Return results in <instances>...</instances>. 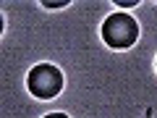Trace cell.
<instances>
[{"mask_svg":"<svg viewBox=\"0 0 157 118\" xmlns=\"http://www.w3.org/2000/svg\"><path fill=\"white\" fill-rule=\"evenodd\" d=\"M102 39L115 50H126L139 39V24L128 13H110L102 21Z\"/></svg>","mask_w":157,"mask_h":118,"instance_id":"1","label":"cell"},{"mask_svg":"<svg viewBox=\"0 0 157 118\" xmlns=\"http://www.w3.org/2000/svg\"><path fill=\"white\" fill-rule=\"evenodd\" d=\"M26 87H29V92H32L34 97H39V100H52V97H58L60 89H63V73L58 71L55 66H50V63H39V66H34L32 71H29Z\"/></svg>","mask_w":157,"mask_h":118,"instance_id":"2","label":"cell"},{"mask_svg":"<svg viewBox=\"0 0 157 118\" xmlns=\"http://www.w3.org/2000/svg\"><path fill=\"white\" fill-rule=\"evenodd\" d=\"M42 6L45 8H63V6H68V0H55V3H52V0H45Z\"/></svg>","mask_w":157,"mask_h":118,"instance_id":"3","label":"cell"},{"mask_svg":"<svg viewBox=\"0 0 157 118\" xmlns=\"http://www.w3.org/2000/svg\"><path fill=\"white\" fill-rule=\"evenodd\" d=\"M115 6H121V8H136V6H139V0H118Z\"/></svg>","mask_w":157,"mask_h":118,"instance_id":"4","label":"cell"},{"mask_svg":"<svg viewBox=\"0 0 157 118\" xmlns=\"http://www.w3.org/2000/svg\"><path fill=\"white\" fill-rule=\"evenodd\" d=\"M45 118H68L66 113H50V116H45Z\"/></svg>","mask_w":157,"mask_h":118,"instance_id":"5","label":"cell"}]
</instances>
